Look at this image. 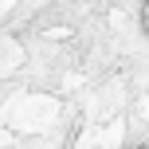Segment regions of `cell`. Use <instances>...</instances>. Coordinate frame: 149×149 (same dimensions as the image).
I'll return each instance as SVG.
<instances>
[{
  "label": "cell",
  "instance_id": "obj_1",
  "mask_svg": "<svg viewBox=\"0 0 149 149\" xmlns=\"http://www.w3.org/2000/svg\"><path fill=\"white\" fill-rule=\"evenodd\" d=\"M141 28H145V36H149V0H145V8H141Z\"/></svg>",
  "mask_w": 149,
  "mask_h": 149
},
{
  "label": "cell",
  "instance_id": "obj_2",
  "mask_svg": "<svg viewBox=\"0 0 149 149\" xmlns=\"http://www.w3.org/2000/svg\"><path fill=\"white\" fill-rule=\"evenodd\" d=\"M134 149H145V145H134Z\"/></svg>",
  "mask_w": 149,
  "mask_h": 149
}]
</instances>
